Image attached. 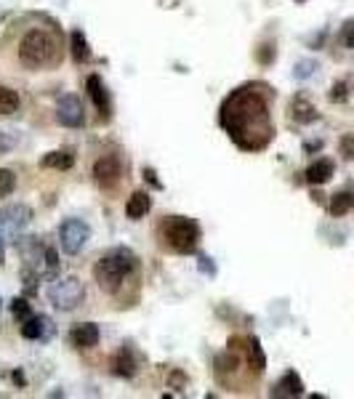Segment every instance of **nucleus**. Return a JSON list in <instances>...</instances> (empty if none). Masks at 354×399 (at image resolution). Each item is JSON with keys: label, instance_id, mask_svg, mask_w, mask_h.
Returning a JSON list of instances; mask_svg holds the SVG:
<instances>
[{"label": "nucleus", "instance_id": "16", "mask_svg": "<svg viewBox=\"0 0 354 399\" xmlns=\"http://www.w3.org/2000/svg\"><path fill=\"white\" fill-rule=\"evenodd\" d=\"M150 208H152L150 192H134V194L128 197V203H125L128 219H141V216H147V210Z\"/></svg>", "mask_w": 354, "mask_h": 399}, {"label": "nucleus", "instance_id": "14", "mask_svg": "<svg viewBox=\"0 0 354 399\" xmlns=\"http://www.w3.org/2000/svg\"><path fill=\"white\" fill-rule=\"evenodd\" d=\"M290 115H293V120L301 122V125H309V122H315L320 115H317V109L315 104L306 99V96H296L293 99V104H290Z\"/></svg>", "mask_w": 354, "mask_h": 399}, {"label": "nucleus", "instance_id": "9", "mask_svg": "<svg viewBox=\"0 0 354 399\" xmlns=\"http://www.w3.org/2000/svg\"><path fill=\"white\" fill-rule=\"evenodd\" d=\"M120 176H123V163H120L118 155H104L96 160V165H94V178H96L99 187L112 189V187L120 181Z\"/></svg>", "mask_w": 354, "mask_h": 399}, {"label": "nucleus", "instance_id": "27", "mask_svg": "<svg viewBox=\"0 0 354 399\" xmlns=\"http://www.w3.org/2000/svg\"><path fill=\"white\" fill-rule=\"evenodd\" d=\"M312 67H315V62H299V64H296V77H309V75H312Z\"/></svg>", "mask_w": 354, "mask_h": 399}, {"label": "nucleus", "instance_id": "4", "mask_svg": "<svg viewBox=\"0 0 354 399\" xmlns=\"http://www.w3.org/2000/svg\"><path fill=\"white\" fill-rule=\"evenodd\" d=\"M160 232H163V240L168 245L170 250H176V253H195V248L200 243V226L195 224V221H189L184 216H170L163 221L160 226Z\"/></svg>", "mask_w": 354, "mask_h": 399}, {"label": "nucleus", "instance_id": "2", "mask_svg": "<svg viewBox=\"0 0 354 399\" xmlns=\"http://www.w3.org/2000/svg\"><path fill=\"white\" fill-rule=\"evenodd\" d=\"M59 40L51 35L48 30H30L19 43V59L24 67L30 70H43V67H53L59 64Z\"/></svg>", "mask_w": 354, "mask_h": 399}, {"label": "nucleus", "instance_id": "26", "mask_svg": "<svg viewBox=\"0 0 354 399\" xmlns=\"http://www.w3.org/2000/svg\"><path fill=\"white\" fill-rule=\"evenodd\" d=\"M338 147H341V155L346 160H354V133H346L344 139L338 141Z\"/></svg>", "mask_w": 354, "mask_h": 399}, {"label": "nucleus", "instance_id": "11", "mask_svg": "<svg viewBox=\"0 0 354 399\" xmlns=\"http://www.w3.org/2000/svg\"><path fill=\"white\" fill-rule=\"evenodd\" d=\"M99 328L94 325V322H80V325H75V328L69 330V341H72V346L78 349H91L99 344Z\"/></svg>", "mask_w": 354, "mask_h": 399}, {"label": "nucleus", "instance_id": "1", "mask_svg": "<svg viewBox=\"0 0 354 399\" xmlns=\"http://www.w3.org/2000/svg\"><path fill=\"white\" fill-rule=\"evenodd\" d=\"M221 125L242 149H264L274 133L267 102L256 88H240L224 102Z\"/></svg>", "mask_w": 354, "mask_h": 399}, {"label": "nucleus", "instance_id": "24", "mask_svg": "<svg viewBox=\"0 0 354 399\" xmlns=\"http://www.w3.org/2000/svg\"><path fill=\"white\" fill-rule=\"evenodd\" d=\"M11 312H14V317L19 319V325H21L24 319H30V317H33V312H30V304H27L24 298H14V301H11Z\"/></svg>", "mask_w": 354, "mask_h": 399}, {"label": "nucleus", "instance_id": "12", "mask_svg": "<svg viewBox=\"0 0 354 399\" xmlns=\"http://www.w3.org/2000/svg\"><path fill=\"white\" fill-rule=\"evenodd\" d=\"M85 88H88V96L94 99V104L99 106L101 118H109V96H107V88L99 80V75H91L85 80Z\"/></svg>", "mask_w": 354, "mask_h": 399}, {"label": "nucleus", "instance_id": "6", "mask_svg": "<svg viewBox=\"0 0 354 399\" xmlns=\"http://www.w3.org/2000/svg\"><path fill=\"white\" fill-rule=\"evenodd\" d=\"M91 240V226L83 219H67L59 226V245L67 256H78Z\"/></svg>", "mask_w": 354, "mask_h": 399}, {"label": "nucleus", "instance_id": "15", "mask_svg": "<svg viewBox=\"0 0 354 399\" xmlns=\"http://www.w3.org/2000/svg\"><path fill=\"white\" fill-rule=\"evenodd\" d=\"M112 370L120 378H134L136 370H139V364L134 360V351L131 349H120L118 354H115V360H112Z\"/></svg>", "mask_w": 354, "mask_h": 399}, {"label": "nucleus", "instance_id": "19", "mask_svg": "<svg viewBox=\"0 0 354 399\" xmlns=\"http://www.w3.org/2000/svg\"><path fill=\"white\" fill-rule=\"evenodd\" d=\"M75 165V157L69 152H48L43 157V168H56V171H69Z\"/></svg>", "mask_w": 354, "mask_h": 399}, {"label": "nucleus", "instance_id": "20", "mask_svg": "<svg viewBox=\"0 0 354 399\" xmlns=\"http://www.w3.org/2000/svg\"><path fill=\"white\" fill-rule=\"evenodd\" d=\"M72 59H75L78 64H83V62H88V59H91L88 40L83 37V33H80V30H75V33H72Z\"/></svg>", "mask_w": 354, "mask_h": 399}, {"label": "nucleus", "instance_id": "22", "mask_svg": "<svg viewBox=\"0 0 354 399\" xmlns=\"http://www.w3.org/2000/svg\"><path fill=\"white\" fill-rule=\"evenodd\" d=\"M248 360H251V364L256 367V373H264L267 357H264V351H261V346H258L256 338H248Z\"/></svg>", "mask_w": 354, "mask_h": 399}, {"label": "nucleus", "instance_id": "13", "mask_svg": "<svg viewBox=\"0 0 354 399\" xmlns=\"http://www.w3.org/2000/svg\"><path fill=\"white\" fill-rule=\"evenodd\" d=\"M301 394H303V383L293 370H287L285 375L277 381L274 391H272V397H301Z\"/></svg>", "mask_w": 354, "mask_h": 399}, {"label": "nucleus", "instance_id": "8", "mask_svg": "<svg viewBox=\"0 0 354 399\" xmlns=\"http://www.w3.org/2000/svg\"><path fill=\"white\" fill-rule=\"evenodd\" d=\"M56 120L62 122V125H67V128H80L85 122V109H83V102L78 99V96H62L59 102H56Z\"/></svg>", "mask_w": 354, "mask_h": 399}, {"label": "nucleus", "instance_id": "10", "mask_svg": "<svg viewBox=\"0 0 354 399\" xmlns=\"http://www.w3.org/2000/svg\"><path fill=\"white\" fill-rule=\"evenodd\" d=\"M51 333H53V325H51L48 317H43V314H33L30 319L21 322V335L30 338V341H46Z\"/></svg>", "mask_w": 354, "mask_h": 399}, {"label": "nucleus", "instance_id": "3", "mask_svg": "<svg viewBox=\"0 0 354 399\" xmlns=\"http://www.w3.org/2000/svg\"><path fill=\"white\" fill-rule=\"evenodd\" d=\"M136 269V256L125 248H115L109 253H104L96 266H94V277L99 282L101 290L115 293L120 285L125 282V277Z\"/></svg>", "mask_w": 354, "mask_h": 399}, {"label": "nucleus", "instance_id": "28", "mask_svg": "<svg viewBox=\"0 0 354 399\" xmlns=\"http://www.w3.org/2000/svg\"><path fill=\"white\" fill-rule=\"evenodd\" d=\"M14 149V139L6 136V131H0V152H11Z\"/></svg>", "mask_w": 354, "mask_h": 399}, {"label": "nucleus", "instance_id": "18", "mask_svg": "<svg viewBox=\"0 0 354 399\" xmlns=\"http://www.w3.org/2000/svg\"><path fill=\"white\" fill-rule=\"evenodd\" d=\"M352 208H354V194H352V192H336V194L330 197V205H328L330 216H346Z\"/></svg>", "mask_w": 354, "mask_h": 399}, {"label": "nucleus", "instance_id": "21", "mask_svg": "<svg viewBox=\"0 0 354 399\" xmlns=\"http://www.w3.org/2000/svg\"><path fill=\"white\" fill-rule=\"evenodd\" d=\"M19 93L17 91H11V88L0 86V115H14L19 112Z\"/></svg>", "mask_w": 354, "mask_h": 399}, {"label": "nucleus", "instance_id": "7", "mask_svg": "<svg viewBox=\"0 0 354 399\" xmlns=\"http://www.w3.org/2000/svg\"><path fill=\"white\" fill-rule=\"evenodd\" d=\"M30 221H33V210L27 205H8L0 210V234L6 240H14Z\"/></svg>", "mask_w": 354, "mask_h": 399}, {"label": "nucleus", "instance_id": "5", "mask_svg": "<svg viewBox=\"0 0 354 399\" xmlns=\"http://www.w3.org/2000/svg\"><path fill=\"white\" fill-rule=\"evenodd\" d=\"M48 298L56 309H62V312H72V309H78V306L83 304L85 288L78 277H59V279L51 282Z\"/></svg>", "mask_w": 354, "mask_h": 399}, {"label": "nucleus", "instance_id": "25", "mask_svg": "<svg viewBox=\"0 0 354 399\" xmlns=\"http://www.w3.org/2000/svg\"><path fill=\"white\" fill-rule=\"evenodd\" d=\"M349 83L346 80H338L336 86H333V91H330V102H346L349 99Z\"/></svg>", "mask_w": 354, "mask_h": 399}, {"label": "nucleus", "instance_id": "23", "mask_svg": "<svg viewBox=\"0 0 354 399\" xmlns=\"http://www.w3.org/2000/svg\"><path fill=\"white\" fill-rule=\"evenodd\" d=\"M14 189H17V176H14V171L0 168V197H8Z\"/></svg>", "mask_w": 354, "mask_h": 399}, {"label": "nucleus", "instance_id": "17", "mask_svg": "<svg viewBox=\"0 0 354 399\" xmlns=\"http://www.w3.org/2000/svg\"><path fill=\"white\" fill-rule=\"evenodd\" d=\"M330 176H333V163L330 160H317V163H312L309 168H306V181L309 184H325V181H330Z\"/></svg>", "mask_w": 354, "mask_h": 399}]
</instances>
